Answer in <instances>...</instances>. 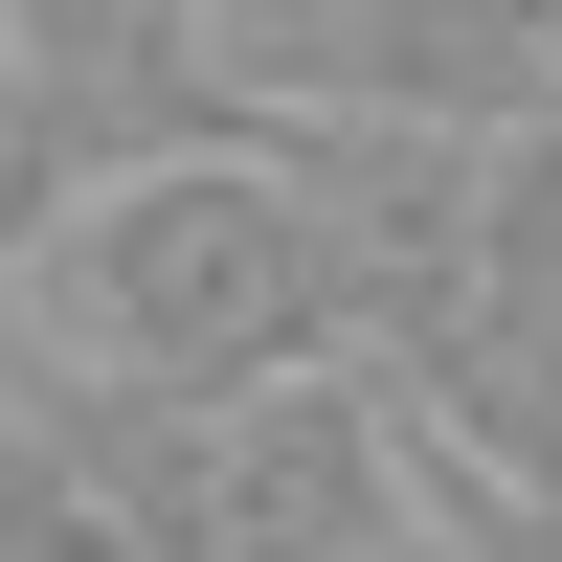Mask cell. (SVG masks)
<instances>
[{
	"instance_id": "cell-1",
	"label": "cell",
	"mask_w": 562,
	"mask_h": 562,
	"mask_svg": "<svg viewBox=\"0 0 562 562\" xmlns=\"http://www.w3.org/2000/svg\"><path fill=\"white\" fill-rule=\"evenodd\" d=\"M0 338L68 360L113 405H248L293 360H338V293H315V225L248 135H180V158H90L68 203L0 270Z\"/></svg>"
},
{
	"instance_id": "cell-2",
	"label": "cell",
	"mask_w": 562,
	"mask_h": 562,
	"mask_svg": "<svg viewBox=\"0 0 562 562\" xmlns=\"http://www.w3.org/2000/svg\"><path fill=\"white\" fill-rule=\"evenodd\" d=\"M428 495L450 473L383 405V360H293V383H248V405H180L158 518H180V562H383Z\"/></svg>"
},
{
	"instance_id": "cell-3",
	"label": "cell",
	"mask_w": 562,
	"mask_h": 562,
	"mask_svg": "<svg viewBox=\"0 0 562 562\" xmlns=\"http://www.w3.org/2000/svg\"><path fill=\"white\" fill-rule=\"evenodd\" d=\"M360 360H383V405L428 428V473L562 495V158H518V203L473 225V270H450L405 338H360Z\"/></svg>"
},
{
	"instance_id": "cell-4",
	"label": "cell",
	"mask_w": 562,
	"mask_h": 562,
	"mask_svg": "<svg viewBox=\"0 0 562 562\" xmlns=\"http://www.w3.org/2000/svg\"><path fill=\"white\" fill-rule=\"evenodd\" d=\"M383 562H495V518H473V495H428V518H405Z\"/></svg>"
},
{
	"instance_id": "cell-5",
	"label": "cell",
	"mask_w": 562,
	"mask_h": 562,
	"mask_svg": "<svg viewBox=\"0 0 562 562\" xmlns=\"http://www.w3.org/2000/svg\"><path fill=\"white\" fill-rule=\"evenodd\" d=\"M473 518H495V562H562V495H473Z\"/></svg>"
}]
</instances>
